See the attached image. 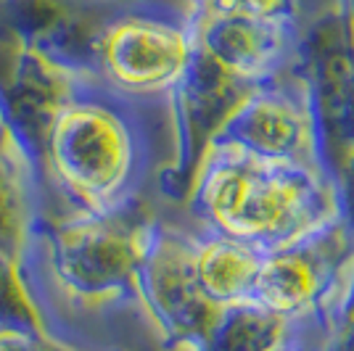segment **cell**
Instances as JSON below:
<instances>
[{
  "label": "cell",
  "mask_w": 354,
  "mask_h": 351,
  "mask_svg": "<svg viewBox=\"0 0 354 351\" xmlns=\"http://www.w3.org/2000/svg\"><path fill=\"white\" fill-rule=\"evenodd\" d=\"M185 217L259 251L294 246L341 220L339 191L328 167L254 156L209 140L196 159Z\"/></svg>",
  "instance_id": "1"
},
{
  "label": "cell",
  "mask_w": 354,
  "mask_h": 351,
  "mask_svg": "<svg viewBox=\"0 0 354 351\" xmlns=\"http://www.w3.org/2000/svg\"><path fill=\"white\" fill-rule=\"evenodd\" d=\"M188 6L172 0L119 6L98 32L90 72L138 101H169L193 64Z\"/></svg>",
  "instance_id": "2"
},
{
  "label": "cell",
  "mask_w": 354,
  "mask_h": 351,
  "mask_svg": "<svg viewBox=\"0 0 354 351\" xmlns=\"http://www.w3.org/2000/svg\"><path fill=\"white\" fill-rule=\"evenodd\" d=\"M138 301L162 349H207L222 309L209 301L196 280L191 220L180 225L151 217L138 267Z\"/></svg>",
  "instance_id": "3"
},
{
  "label": "cell",
  "mask_w": 354,
  "mask_h": 351,
  "mask_svg": "<svg viewBox=\"0 0 354 351\" xmlns=\"http://www.w3.org/2000/svg\"><path fill=\"white\" fill-rule=\"evenodd\" d=\"M291 69L310 93L333 175L354 156V27L339 3L299 32Z\"/></svg>",
  "instance_id": "4"
},
{
  "label": "cell",
  "mask_w": 354,
  "mask_h": 351,
  "mask_svg": "<svg viewBox=\"0 0 354 351\" xmlns=\"http://www.w3.org/2000/svg\"><path fill=\"white\" fill-rule=\"evenodd\" d=\"M45 211L37 164L0 106V328L40 333L24 285V254Z\"/></svg>",
  "instance_id": "5"
},
{
  "label": "cell",
  "mask_w": 354,
  "mask_h": 351,
  "mask_svg": "<svg viewBox=\"0 0 354 351\" xmlns=\"http://www.w3.org/2000/svg\"><path fill=\"white\" fill-rule=\"evenodd\" d=\"M212 140L233 143L262 159L328 167L310 93L294 69L246 90Z\"/></svg>",
  "instance_id": "6"
},
{
  "label": "cell",
  "mask_w": 354,
  "mask_h": 351,
  "mask_svg": "<svg viewBox=\"0 0 354 351\" xmlns=\"http://www.w3.org/2000/svg\"><path fill=\"white\" fill-rule=\"evenodd\" d=\"M196 56L241 88H257L291 69L299 21H278L217 8H188Z\"/></svg>",
  "instance_id": "7"
},
{
  "label": "cell",
  "mask_w": 354,
  "mask_h": 351,
  "mask_svg": "<svg viewBox=\"0 0 354 351\" xmlns=\"http://www.w3.org/2000/svg\"><path fill=\"white\" fill-rule=\"evenodd\" d=\"M193 225V222H191ZM265 251L193 225V269L201 291L220 309L249 301Z\"/></svg>",
  "instance_id": "8"
},
{
  "label": "cell",
  "mask_w": 354,
  "mask_h": 351,
  "mask_svg": "<svg viewBox=\"0 0 354 351\" xmlns=\"http://www.w3.org/2000/svg\"><path fill=\"white\" fill-rule=\"evenodd\" d=\"M188 8H217L278 21H299V0H188Z\"/></svg>",
  "instance_id": "9"
},
{
  "label": "cell",
  "mask_w": 354,
  "mask_h": 351,
  "mask_svg": "<svg viewBox=\"0 0 354 351\" xmlns=\"http://www.w3.org/2000/svg\"><path fill=\"white\" fill-rule=\"evenodd\" d=\"M330 346H333V338L325 330H320L317 325H310V322H299L286 338L259 351H330Z\"/></svg>",
  "instance_id": "10"
},
{
  "label": "cell",
  "mask_w": 354,
  "mask_h": 351,
  "mask_svg": "<svg viewBox=\"0 0 354 351\" xmlns=\"http://www.w3.org/2000/svg\"><path fill=\"white\" fill-rule=\"evenodd\" d=\"M333 180H336V191H339L341 222L354 233V156H349L333 172Z\"/></svg>",
  "instance_id": "11"
},
{
  "label": "cell",
  "mask_w": 354,
  "mask_h": 351,
  "mask_svg": "<svg viewBox=\"0 0 354 351\" xmlns=\"http://www.w3.org/2000/svg\"><path fill=\"white\" fill-rule=\"evenodd\" d=\"M0 351H69L45 341L30 330H16V328H0Z\"/></svg>",
  "instance_id": "12"
},
{
  "label": "cell",
  "mask_w": 354,
  "mask_h": 351,
  "mask_svg": "<svg viewBox=\"0 0 354 351\" xmlns=\"http://www.w3.org/2000/svg\"><path fill=\"white\" fill-rule=\"evenodd\" d=\"M341 11L346 14V19H349V24L354 27V0H339Z\"/></svg>",
  "instance_id": "13"
},
{
  "label": "cell",
  "mask_w": 354,
  "mask_h": 351,
  "mask_svg": "<svg viewBox=\"0 0 354 351\" xmlns=\"http://www.w3.org/2000/svg\"><path fill=\"white\" fill-rule=\"evenodd\" d=\"M111 3H119V6H135V3H159V0H111Z\"/></svg>",
  "instance_id": "14"
},
{
  "label": "cell",
  "mask_w": 354,
  "mask_h": 351,
  "mask_svg": "<svg viewBox=\"0 0 354 351\" xmlns=\"http://www.w3.org/2000/svg\"><path fill=\"white\" fill-rule=\"evenodd\" d=\"M11 3H16V0H0V11H3L6 6H11Z\"/></svg>",
  "instance_id": "15"
}]
</instances>
